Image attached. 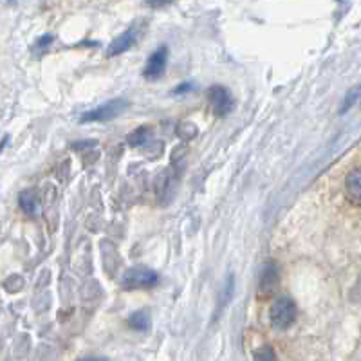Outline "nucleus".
<instances>
[{
    "instance_id": "4",
    "label": "nucleus",
    "mask_w": 361,
    "mask_h": 361,
    "mask_svg": "<svg viewBox=\"0 0 361 361\" xmlns=\"http://www.w3.org/2000/svg\"><path fill=\"white\" fill-rule=\"evenodd\" d=\"M166 63H169V47L166 45H161L159 49L154 51L148 58L147 67H145L143 74L145 78L148 80H157L163 76L164 69H166Z\"/></svg>"
},
{
    "instance_id": "14",
    "label": "nucleus",
    "mask_w": 361,
    "mask_h": 361,
    "mask_svg": "<svg viewBox=\"0 0 361 361\" xmlns=\"http://www.w3.org/2000/svg\"><path fill=\"white\" fill-rule=\"evenodd\" d=\"M173 0H148V6L150 8H163V6L172 4Z\"/></svg>"
},
{
    "instance_id": "9",
    "label": "nucleus",
    "mask_w": 361,
    "mask_h": 361,
    "mask_svg": "<svg viewBox=\"0 0 361 361\" xmlns=\"http://www.w3.org/2000/svg\"><path fill=\"white\" fill-rule=\"evenodd\" d=\"M18 202H20V208L29 215L37 214L38 204H40V202H38V195L35 190H24V192L20 193V197H18Z\"/></svg>"
},
{
    "instance_id": "8",
    "label": "nucleus",
    "mask_w": 361,
    "mask_h": 361,
    "mask_svg": "<svg viewBox=\"0 0 361 361\" xmlns=\"http://www.w3.org/2000/svg\"><path fill=\"white\" fill-rule=\"evenodd\" d=\"M347 193L353 201L361 202V169H354L347 176Z\"/></svg>"
},
{
    "instance_id": "13",
    "label": "nucleus",
    "mask_w": 361,
    "mask_h": 361,
    "mask_svg": "<svg viewBox=\"0 0 361 361\" xmlns=\"http://www.w3.org/2000/svg\"><path fill=\"white\" fill-rule=\"evenodd\" d=\"M255 361H276V354L275 350H273V347H269V345L260 347V349L255 353Z\"/></svg>"
},
{
    "instance_id": "3",
    "label": "nucleus",
    "mask_w": 361,
    "mask_h": 361,
    "mask_svg": "<svg viewBox=\"0 0 361 361\" xmlns=\"http://www.w3.org/2000/svg\"><path fill=\"white\" fill-rule=\"evenodd\" d=\"M159 282V275L150 267L134 266L125 271L123 288L125 289H150Z\"/></svg>"
},
{
    "instance_id": "10",
    "label": "nucleus",
    "mask_w": 361,
    "mask_h": 361,
    "mask_svg": "<svg viewBox=\"0 0 361 361\" xmlns=\"http://www.w3.org/2000/svg\"><path fill=\"white\" fill-rule=\"evenodd\" d=\"M128 324L135 331H147L150 327V314L147 311H135L134 314L128 318Z\"/></svg>"
},
{
    "instance_id": "15",
    "label": "nucleus",
    "mask_w": 361,
    "mask_h": 361,
    "mask_svg": "<svg viewBox=\"0 0 361 361\" xmlns=\"http://www.w3.org/2000/svg\"><path fill=\"white\" fill-rule=\"evenodd\" d=\"M78 361H109L107 357H99V356H87V357H80Z\"/></svg>"
},
{
    "instance_id": "6",
    "label": "nucleus",
    "mask_w": 361,
    "mask_h": 361,
    "mask_svg": "<svg viewBox=\"0 0 361 361\" xmlns=\"http://www.w3.org/2000/svg\"><path fill=\"white\" fill-rule=\"evenodd\" d=\"M137 37H140V29L135 27V25H132V27H128L125 33L119 35V37L116 38V40L112 42L111 45H109L107 54H109V56H118V54L127 53L130 47H134V45H135V42H137Z\"/></svg>"
},
{
    "instance_id": "1",
    "label": "nucleus",
    "mask_w": 361,
    "mask_h": 361,
    "mask_svg": "<svg viewBox=\"0 0 361 361\" xmlns=\"http://www.w3.org/2000/svg\"><path fill=\"white\" fill-rule=\"evenodd\" d=\"M128 109V102L123 98H116V99H109L103 105H98L92 111L85 112L82 114L80 121L82 123H99V121H111V119L118 118V116L123 114L125 111Z\"/></svg>"
},
{
    "instance_id": "7",
    "label": "nucleus",
    "mask_w": 361,
    "mask_h": 361,
    "mask_svg": "<svg viewBox=\"0 0 361 361\" xmlns=\"http://www.w3.org/2000/svg\"><path fill=\"white\" fill-rule=\"evenodd\" d=\"M276 283H279V269H276L275 262H267L262 269V275H260L259 295H271L273 289L276 288Z\"/></svg>"
},
{
    "instance_id": "2",
    "label": "nucleus",
    "mask_w": 361,
    "mask_h": 361,
    "mask_svg": "<svg viewBox=\"0 0 361 361\" xmlns=\"http://www.w3.org/2000/svg\"><path fill=\"white\" fill-rule=\"evenodd\" d=\"M296 304L288 296H280L275 300V304L271 307V325L279 331H286L296 322Z\"/></svg>"
},
{
    "instance_id": "11",
    "label": "nucleus",
    "mask_w": 361,
    "mask_h": 361,
    "mask_svg": "<svg viewBox=\"0 0 361 361\" xmlns=\"http://www.w3.org/2000/svg\"><path fill=\"white\" fill-rule=\"evenodd\" d=\"M360 99H361V83H360V85L353 87V89H350L349 92H347V96H345L343 103H341V109H340L341 114H345V112L349 111V109H353L354 105H356V103L360 102Z\"/></svg>"
},
{
    "instance_id": "12",
    "label": "nucleus",
    "mask_w": 361,
    "mask_h": 361,
    "mask_svg": "<svg viewBox=\"0 0 361 361\" xmlns=\"http://www.w3.org/2000/svg\"><path fill=\"white\" fill-rule=\"evenodd\" d=\"M148 137H150V128L140 127V128H135V130L128 135V143H130L132 147H141V145L147 143Z\"/></svg>"
},
{
    "instance_id": "5",
    "label": "nucleus",
    "mask_w": 361,
    "mask_h": 361,
    "mask_svg": "<svg viewBox=\"0 0 361 361\" xmlns=\"http://www.w3.org/2000/svg\"><path fill=\"white\" fill-rule=\"evenodd\" d=\"M209 105L214 109V112L217 116H226L230 114L231 109H233V98H231L230 90L226 89V87H212L209 89Z\"/></svg>"
}]
</instances>
